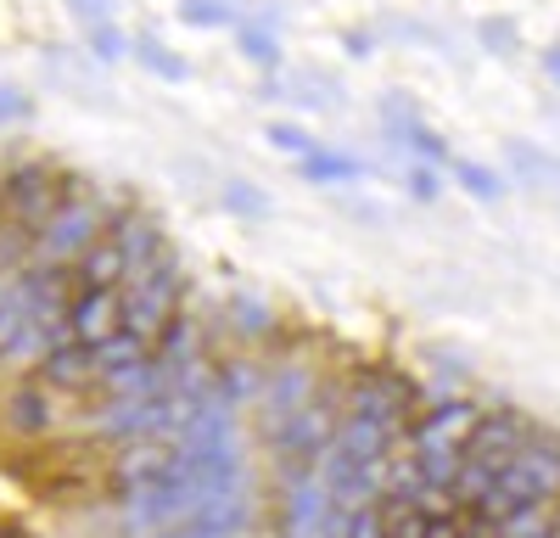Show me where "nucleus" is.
<instances>
[{"instance_id": "2eb2a0df", "label": "nucleus", "mask_w": 560, "mask_h": 538, "mask_svg": "<svg viewBox=\"0 0 560 538\" xmlns=\"http://www.w3.org/2000/svg\"><path fill=\"white\" fill-rule=\"evenodd\" d=\"M387 124H393V141L415 152V163H432V168H448V163H454L448 141H443L432 124H420L415 113H409V118H387Z\"/></svg>"}, {"instance_id": "39448f33", "label": "nucleus", "mask_w": 560, "mask_h": 538, "mask_svg": "<svg viewBox=\"0 0 560 538\" xmlns=\"http://www.w3.org/2000/svg\"><path fill=\"white\" fill-rule=\"evenodd\" d=\"M79 186H84V179L57 168V163H18V168H7V179H0V208L12 213L18 231L39 236L45 219H51Z\"/></svg>"}, {"instance_id": "f3484780", "label": "nucleus", "mask_w": 560, "mask_h": 538, "mask_svg": "<svg viewBox=\"0 0 560 538\" xmlns=\"http://www.w3.org/2000/svg\"><path fill=\"white\" fill-rule=\"evenodd\" d=\"M359 174H364V163L348 157V152H331V147L303 157V179H314V186H353Z\"/></svg>"}, {"instance_id": "dca6fc26", "label": "nucleus", "mask_w": 560, "mask_h": 538, "mask_svg": "<svg viewBox=\"0 0 560 538\" xmlns=\"http://www.w3.org/2000/svg\"><path fill=\"white\" fill-rule=\"evenodd\" d=\"M129 57L147 68L152 79H163V84H185V79H191V62L174 57L158 34H135V39H129Z\"/></svg>"}, {"instance_id": "5701e85b", "label": "nucleus", "mask_w": 560, "mask_h": 538, "mask_svg": "<svg viewBox=\"0 0 560 538\" xmlns=\"http://www.w3.org/2000/svg\"><path fill=\"white\" fill-rule=\"evenodd\" d=\"M224 208L230 213H247V219H264L269 213V197L258 186H247V179H224Z\"/></svg>"}, {"instance_id": "4be33fe9", "label": "nucleus", "mask_w": 560, "mask_h": 538, "mask_svg": "<svg viewBox=\"0 0 560 538\" xmlns=\"http://www.w3.org/2000/svg\"><path fill=\"white\" fill-rule=\"evenodd\" d=\"M264 134H269V147H275V152H292L298 163H303L308 152H319V141H314V134H308L303 124H287V118H275Z\"/></svg>"}, {"instance_id": "1a4fd4ad", "label": "nucleus", "mask_w": 560, "mask_h": 538, "mask_svg": "<svg viewBox=\"0 0 560 538\" xmlns=\"http://www.w3.org/2000/svg\"><path fill=\"white\" fill-rule=\"evenodd\" d=\"M213 500L208 488H191V482H163V488H135V493H118V511L129 527H147V533H168V527H191L197 511Z\"/></svg>"}, {"instance_id": "412c9836", "label": "nucleus", "mask_w": 560, "mask_h": 538, "mask_svg": "<svg viewBox=\"0 0 560 538\" xmlns=\"http://www.w3.org/2000/svg\"><path fill=\"white\" fill-rule=\"evenodd\" d=\"M179 23H191V28H242L230 0H179Z\"/></svg>"}, {"instance_id": "423d86ee", "label": "nucleus", "mask_w": 560, "mask_h": 538, "mask_svg": "<svg viewBox=\"0 0 560 538\" xmlns=\"http://www.w3.org/2000/svg\"><path fill=\"white\" fill-rule=\"evenodd\" d=\"M337 426H342V404H331L325 393L314 404H303L292 421L269 426V448H275L280 471H319L337 443Z\"/></svg>"}, {"instance_id": "f257e3e1", "label": "nucleus", "mask_w": 560, "mask_h": 538, "mask_svg": "<svg viewBox=\"0 0 560 538\" xmlns=\"http://www.w3.org/2000/svg\"><path fill=\"white\" fill-rule=\"evenodd\" d=\"M533 505H560V432H549V426H538L516 448V460L499 471V482L488 488V500L471 516H482V522L499 527L504 516L533 511Z\"/></svg>"}, {"instance_id": "f03ea898", "label": "nucleus", "mask_w": 560, "mask_h": 538, "mask_svg": "<svg viewBox=\"0 0 560 538\" xmlns=\"http://www.w3.org/2000/svg\"><path fill=\"white\" fill-rule=\"evenodd\" d=\"M538 432V421L516 404H493V410L477 421V432L465 437V466H459V482H454V505L459 511H477L488 500V488L499 482V471L516 460V448Z\"/></svg>"}, {"instance_id": "7ed1b4c3", "label": "nucleus", "mask_w": 560, "mask_h": 538, "mask_svg": "<svg viewBox=\"0 0 560 538\" xmlns=\"http://www.w3.org/2000/svg\"><path fill=\"white\" fill-rule=\"evenodd\" d=\"M118 213L124 208L113 197H102L96 186H79L51 219H45V231L34 236V258L28 264H39V269H73L90 247L113 231Z\"/></svg>"}, {"instance_id": "f8f14e48", "label": "nucleus", "mask_w": 560, "mask_h": 538, "mask_svg": "<svg viewBox=\"0 0 560 538\" xmlns=\"http://www.w3.org/2000/svg\"><path fill=\"white\" fill-rule=\"evenodd\" d=\"M319 398V387H314V376L303 371V365H287V371H275L269 382H264V426H280V421H292L303 404H314Z\"/></svg>"}, {"instance_id": "cd10ccee", "label": "nucleus", "mask_w": 560, "mask_h": 538, "mask_svg": "<svg viewBox=\"0 0 560 538\" xmlns=\"http://www.w3.org/2000/svg\"><path fill=\"white\" fill-rule=\"evenodd\" d=\"M68 7H73V17H79L84 28H102V23H113V7H107V0H68Z\"/></svg>"}, {"instance_id": "c756f323", "label": "nucleus", "mask_w": 560, "mask_h": 538, "mask_svg": "<svg viewBox=\"0 0 560 538\" xmlns=\"http://www.w3.org/2000/svg\"><path fill=\"white\" fill-rule=\"evenodd\" d=\"M152 538H224V533H208V527H168V533H152Z\"/></svg>"}, {"instance_id": "6e6552de", "label": "nucleus", "mask_w": 560, "mask_h": 538, "mask_svg": "<svg viewBox=\"0 0 560 538\" xmlns=\"http://www.w3.org/2000/svg\"><path fill=\"white\" fill-rule=\"evenodd\" d=\"M174 426H179V393H163V398H113L107 410L96 416V432L107 443H118V448L174 437Z\"/></svg>"}, {"instance_id": "2f4dec72", "label": "nucleus", "mask_w": 560, "mask_h": 538, "mask_svg": "<svg viewBox=\"0 0 560 538\" xmlns=\"http://www.w3.org/2000/svg\"><path fill=\"white\" fill-rule=\"evenodd\" d=\"M544 73L560 84V45H549V51H544Z\"/></svg>"}, {"instance_id": "20e7f679", "label": "nucleus", "mask_w": 560, "mask_h": 538, "mask_svg": "<svg viewBox=\"0 0 560 538\" xmlns=\"http://www.w3.org/2000/svg\"><path fill=\"white\" fill-rule=\"evenodd\" d=\"M118 292H124V331L152 348V342L179 320V314H185V264H179L174 247H168L158 264L135 269Z\"/></svg>"}, {"instance_id": "b1692460", "label": "nucleus", "mask_w": 560, "mask_h": 538, "mask_svg": "<svg viewBox=\"0 0 560 538\" xmlns=\"http://www.w3.org/2000/svg\"><path fill=\"white\" fill-rule=\"evenodd\" d=\"M477 34H482V45H488L493 57H516V45H522V34H516V23H510V17H482Z\"/></svg>"}, {"instance_id": "a878e982", "label": "nucleus", "mask_w": 560, "mask_h": 538, "mask_svg": "<svg viewBox=\"0 0 560 538\" xmlns=\"http://www.w3.org/2000/svg\"><path fill=\"white\" fill-rule=\"evenodd\" d=\"M90 51H96L102 62H118V57H129V39L113 23H102V28H90Z\"/></svg>"}, {"instance_id": "9b49d317", "label": "nucleus", "mask_w": 560, "mask_h": 538, "mask_svg": "<svg viewBox=\"0 0 560 538\" xmlns=\"http://www.w3.org/2000/svg\"><path fill=\"white\" fill-rule=\"evenodd\" d=\"M124 331V292H73L68 342H107Z\"/></svg>"}, {"instance_id": "aec40b11", "label": "nucleus", "mask_w": 560, "mask_h": 538, "mask_svg": "<svg viewBox=\"0 0 560 538\" xmlns=\"http://www.w3.org/2000/svg\"><path fill=\"white\" fill-rule=\"evenodd\" d=\"M555 516H560V505L516 511V516H504V522L493 527V538H544V533H555Z\"/></svg>"}, {"instance_id": "9d476101", "label": "nucleus", "mask_w": 560, "mask_h": 538, "mask_svg": "<svg viewBox=\"0 0 560 538\" xmlns=\"http://www.w3.org/2000/svg\"><path fill=\"white\" fill-rule=\"evenodd\" d=\"M337 500L319 471H280V538H325Z\"/></svg>"}, {"instance_id": "a211bd4d", "label": "nucleus", "mask_w": 560, "mask_h": 538, "mask_svg": "<svg viewBox=\"0 0 560 538\" xmlns=\"http://www.w3.org/2000/svg\"><path fill=\"white\" fill-rule=\"evenodd\" d=\"M448 174H454V179H459V186L471 191L477 202H499V197L510 191V186H504V174H493L488 163H471V157H454V163H448Z\"/></svg>"}, {"instance_id": "7c9ffc66", "label": "nucleus", "mask_w": 560, "mask_h": 538, "mask_svg": "<svg viewBox=\"0 0 560 538\" xmlns=\"http://www.w3.org/2000/svg\"><path fill=\"white\" fill-rule=\"evenodd\" d=\"M342 45H348V57H370V34H348Z\"/></svg>"}, {"instance_id": "4468645a", "label": "nucleus", "mask_w": 560, "mask_h": 538, "mask_svg": "<svg viewBox=\"0 0 560 538\" xmlns=\"http://www.w3.org/2000/svg\"><path fill=\"white\" fill-rule=\"evenodd\" d=\"M51 421H57V404H51V387L45 382H28V387L12 393V404H7V426L12 432L39 437V432H51Z\"/></svg>"}, {"instance_id": "ddd939ff", "label": "nucleus", "mask_w": 560, "mask_h": 538, "mask_svg": "<svg viewBox=\"0 0 560 538\" xmlns=\"http://www.w3.org/2000/svg\"><path fill=\"white\" fill-rule=\"evenodd\" d=\"M39 382L45 387H90L102 382V365H96V348L90 342H62L39 359Z\"/></svg>"}, {"instance_id": "6ab92c4d", "label": "nucleus", "mask_w": 560, "mask_h": 538, "mask_svg": "<svg viewBox=\"0 0 560 538\" xmlns=\"http://www.w3.org/2000/svg\"><path fill=\"white\" fill-rule=\"evenodd\" d=\"M236 45H242V57L253 62V68H280V39H275V28H264V23H242L236 28Z\"/></svg>"}, {"instance_id": "72a5a7b5", "label": "nucleus", "mask_w": 560, "mask_h": 538, "mask_svg": "<svg viewBox=\"0 0 560 538\" xmlns=\"http://www.w3.org/2000/svg\"><path fill=\"white\" fill-rule=\"evenodd\" d=\"M555 533H560V516H555Z\"/></svg>"}, {"instance_id": "bb28decb", "label": "nucleus", "mask_w": 560, "mask_h": 538, "mask_svg": "<svg viewBox=\"0 0 560 538\" xmlns=\"http://www.w3.org/2000/svg\"><path fill=\"white\" fill-rule=\"evenodd\" d=\"M28 118H34V102L18 84H0V124H28Z\"/></svg>"}, {"instance_id": "393cba45", "label": "nucleus", "mask_w": 560, "mask_h": 538, "mask_svg": "<svg viewBox=\"0 0 560 538\" xmlns=\"http://www.w3.org/2000/svg\"><path fill=\"white\" fill-rule=\"evenodd\" d=\"M404 186H409L415 202H438V197H443V179H438L432 163H409V168H404Z\"/></svg>"}, {"instance_id": "473e14b6", "label": "nucleus", "mask_w": 560, "mask_h": 538, "mask_svg": "<svg viewBox=\"0 0 560 538\" xmlns=\"http://www.w3.org/2000/svg\"><path fill=\"white\" fill-rule=\"evenodd\" d=\"M544 538H560V533H544Z\"/></svg>"}, {"instance_id": "c85d7f7f", "label": "nucleus", "mask_w": 560, "mask_h": 538, "mask_svg": "<svg viewBox=\"0 0 560 538\" xmlns=\"http://www.w3.org/2000/svg\"><path fill=\"white\" fill-rule=\"evenodd\" d=\"M236 326H242V331H269V326H275V314H264V303L242 297V303H236Z\"/></svg>"}, {"instance_id": "0eeeda50", "label": "nucleus", "mask_w": 560, "mask_h": 538, "mask_svg": "<svg viewBox=\"0 0 560 538\" xmlns=\"http://www.w3.org/2000/svg\"><path fill=\"white\" fill-rule=\"evenodd\" d=\"M482 416H488V404L465 398V393L427 398V404H420V416H415V426L404 432V448H409V455H448V448H465V437L477 432Z\"/></svg>"}]
</instances>
